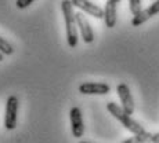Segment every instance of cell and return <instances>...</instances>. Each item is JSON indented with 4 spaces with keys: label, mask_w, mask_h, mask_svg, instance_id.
Returning a JSON list of instances; mask_svg holds the SVG:
<instances>
[{
    "label": "cell",
    "mask_w": 159,
    "mask_h": 143,
    "mask_svg": "<svg viewBox=\"0 0 159 143\" xmlns=\"http://www.w3.org/2000/svg\"><path fill=\"white\" fill-rule=\"evenodd\" d=\"M116 2L107 0L105 7H104V21H105L107 28H114L116 25Z\"/></svg>",
    "instance_id": "cell-10"
},
{
    "label": "cell",
    "mask_w": 159,
    "mask_h": 143,
    "mask_svg": "<svg viewBox=\"0 0 159 143\" xmlns=\"http://www.w3.org/2000/svg\"><path fill=\"white\" fill-rule=\"evenodd\" d=\"M69 118H71L72 135L75 138H82L84 133V124H83V117H82V110L78 106H73L71 109Z\"/></svg>",
    "instance_id": "cell-5"
},
{
    "label": "cell",
    "mask_w": 159,
    "mask_h": 143,
    "mask_svg": "<svg viewBox=\"0 0 159 143\" xmlns=\"http://www.w3.org/2000/svg\"><path fill=\"white\" fill-rule=\"evenodd\" d=\"M75 17H76V23H78L79 32H80L83 41H84L86 44L93 43V40H94V33H93V29H91L90 22L87 21V18L84 17V14H82V13H76Z\"/></svg>",
    "instance_id": "cell-6"
},
{
    "label": "cell",
    "mask_w": 159,
    "mask_h": 143,
    "mask_svg": "<svg viewBox=\"0 0 159 143\" xmlns=\"http://www.w3.org/2000/svg\"><path fill=\"white\" fill-rule=\"evenodd\" d=\"M72 4H73V7L90 14L94 18H98V19L100 18H104V8L96 6L90 0H72Z\"/></svg>",
    "instance_id": "cell-8"
},
{
    "label": "cell",
    "mask_w": 159,
    "mask_h": 143,
    "mask_svg": "<svg viewBox=\"0 0 159 143\" xmlns=\"http://www.w3.org/2000/svg\"><path fill=\"white\" fill-rule=\"evenodd\" d=\"M158 13H159V0L154 2L148 8H145V10H141L137 15H133V19H131V25H133V26H140V25H143L145 21H148L149 18L154 17V15H157Z\"/></svg>",
    "instance_id": "cell-9"
},
{
    "label": "cell",
    "mask_w": 159,
    "mask_h": 143,
    "mask_svg": "<svg viewBox=\"0 0 159 143\" xmlns=\"http://www.w3.org/2000/svg\"><path fill=\"white\" fill-rule=\"evenodd\" d=\"M116 92H118V96H119V99H120L122 109H123L127 114L131 116L134 113V99H133V95H131V92H130L129 86L125 83L118 84Z\"/></svg>",
    "instance_id": "cell-4"
},
{
    "label": "cell",
    "mask_w": 159,
    "mask_h": 143,
    "mask_svg": "<svg viewBox=\"0 0 159 143\" xmlns=\"http://www.w3.org/2000/svg\"><path fill=\"white\" fill-rule=\"evenodd\" d=\"M112 2H116V3H119V2H120V0H112Z\"/></svg>",
    "instance_id": "cell-18"
},
{
    "label": "cell",
    "mask_w": 159,
    "mask_h": 143,
    "mask_svg": "<svg viewBox=\"0 0 159 143\" xmlns=\"http://www.w3.org/2000/svg\"><path fill=\"white\" fill-rule=\"evenodd\" d=\"M111 87L107 83H82L79 86V92L84 95H107Z\"/></svg>",
    "instance_id": "cell-7"
},
{
    "label": "cell",
    "mask_w": 159,
    "mask_h": 143,
    "mask_svg": "<svg viewBox=\"0 0 159 143\" xmlns=\"http://www.w3.org/2000/svg\"><path fill=\"white\" fill-rule=\"evenodd\" d=\"M107 110L109 111L122 125L125 127L127 131H130L133 135H143V133H147V131L137 123L136 120L131 118L130 114H127L123 109L120 107L119 105H116L115 102H108L107 103Z\"/></svg>",
    "instance_id": "cell-2"
},
{
    "label": "cell",
    "mask_w": 159,
    "mask_h": 143,
    "mask_svg": "<svg viewBox=\"0 0 159 143\" xmlns=\"http://www.w3.org/2000/svg\"><path fill=\"white\" fill-rule=\"evenodd\" d=\"M61 10L64 14L65 21V30H66V41L68 45L75 48L78 45V23H76L75 11H73L72 0H62L61 2Z\"/></svg>",
    "instance_id": "cell-1"
},
{
    "label": "cell",
    "mask_w": 159,
    "mask_h": 143,
    "mask_svg": "<svg viewBox=\"0 0 159 143\" xmlns=\"http://www.w3.org/2000/svg\"><path fill=\"white\" fill-rule=\"evenodd\" d=\"M79 143H90V142H86V141H83V142H79Z\"/></svg>",
    "instance_id": "cell-17"
},
{
    "label": "cell",
    "mask_w": 159,
    "mask_h": 143,
    "mask_svg": "<svg viewBox=\"0 0 159 143\" xmlns=\"http://www.w3.org/2000/svg\"><path fill=\"white\" fill-rule=\"evenodd\" d=\"M35 2V0H17V3H15V6H17V8H20V10H22V8H26L29 7L32 3Z\"/></svg>",
    "instance_id": "cell-14"
},
{
    "label": "cell",
    "mask_w": 159,
    "mask_h": 143,
    "mask_svg": "<svg viewBox=\"0 0 159 143\" xmlns=\"http://www.w3.org/2000/svg\"><path fill=\"white\" fill-rule=\"evenodd\" d=\"M151 135L152 133H149V132L143 133V135H133L131 138L126 139V141H123L122 143H147L151 139Z\"/></svg>",
    "instance_id": "cell-11"
},
{
    "label": "cell",
    "mask_w": 159,
    "mask_h": 143,
    "mask_svg": "<svg viewBox=\"0 0 159 143\" xmlns=\"http://www.w3.org/2000/svg\"><path fill=\"white\" fill-rule=\"evenodd\" d=\"M129 4H130V11L133 15H137L140 11L143 10L141 8V0H129Z\"/></svg>",
    "instance_id": "cell-13"
},
{
    "label": "cell",
    "mask_w": 159,
    "mask_h": 143,
    "mask_svg": "<svg viewBox=\"0 0 159 143\" xmlns=\"http://www.w3.org/2000/svg\"><path fill=\"white\" fill-rule=\"evenodd\" d=\"M149 142H151V143H159V132L158 133H152Z\"/></svg>",
    "instance_id": "cell-15"
},
{
    "label": "cell",
    "mask_w": 159,
    "mask_h": 143,
    "mask_svg": "<svg viewBox=\"0 0 159 143\" xmlns=\"http://www.w3.org/2000/svg\"><path fill=\"white\" fill-rule=\"evenodd\" d=\"M149 143H151V142H149Z\"/></svg>",
    "instance_id": "cell-19"
},
{
    "label": "cell",
    "mask_w": 159,
    "mask_h": 143,
    "mask_svg": "<svg viewBox=\"0 0 159 143\" xmlns=\"http://www.w3.org/2000/svg\"><path fill=\"white\" fill-rule=\"evenodd\" d=\"M20 109V100L15 95H11L7 98L6 102V111H4V127L6 129L13 131L17 127V116Z\"/></svg>",
    "instance_id": "cell-3"
},
{
    "label": "cell",
    "mask_w": 159,
    "mask_h": 143,
    "mask_svg": "<svg viewBox=\"0 0 159 143\" xmlns=\"http://www.w3.org/2000/svg\"><path fill=\"white\" fill-rule=\"evenodd\" d=\"M3 59H4V54H2V53H0V62H2Z\"/></svg>",
    "instance_id": "cell-16"
},
{
    "label": "cell",
    "mask_w": 159,
    "mask_h": 143,
    "mask_svg": "<svg viewBox=\"0 0 159 143\" xmlns=\"http://www.w3.org/2000/svg\"><path fill=\"white\" fill-rule=\"evenodd\" d=\"M0 53L4 54V55H11L14 53L13 45L8 43L6 39H3L2 36H0Z\"/></svg>",
    "instance_id": "cell-12"
}]
</instances>
